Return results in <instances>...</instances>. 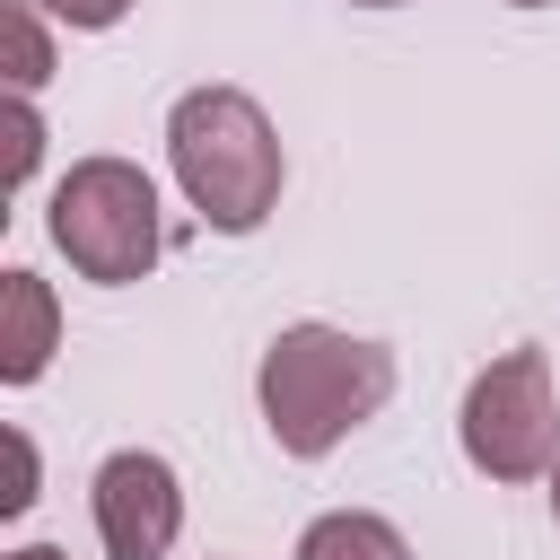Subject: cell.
<instances>
[{
  "mask_svg": "<svg viewBox=\"0 0 560 560\" xmlns=\"http://www.w3.org/2000/svg\"><path fill=\"white\" fill-rule=\"evenodd\" d=\"M385 394H394V350L368 332H341V324H280L262 368H254L262 429L298 464L332 455L359 420L385 411Z\"/></svg>",
  "mask_w": 560,
  "mask_h": 560,
  "instance_id": "1",
  "label": "cell"
},
{
  "mask_svg": "<svg viewBox=\"0 0 560 560\" xmlns=\"http://www.w3.org/2000/svg\"><path fill=\"white\" fill-rule=\"evenodd\" d=\"M166 166L184 184V201L201 210V228L219 236H254L280 210V131L245 88H192L166 114Z\"/></svg>",
  "mask_w": 560,
  "mask_h": 560,
  "instance_id": "2",
  "label": "cell"
},
{
  "mask_svg": "<svg viewBox=\"0 0 560 560\" xmlns=\"http://www.w3.org/2000/svg\"><path fill=\"white\" fill-rule=\"evenodd\" d=\"M44 228H52V245L70 254V271H79V280H105V289L149 280L158 254H166L158 184H149L131 158H79V166L52 184Z\"/></svg>",
  "mask_w": 560,
  "mask_h": 560,
  "instance_id": "3",
  "label": "cell"
},
{
  "mask_svg": "<svg viewBox=\"0 0 560 560\" xmlns=\"http://www.w3.org/2000/svg\"><path fill=\"white\" fill-rule=\"evenodd\" d=\"M455 438H464V464H472L481 481H542V472H551V455H560L551 350H534V341L499 350V359L464 385Z\"/></svg>",
  "mask_w": 560,
  "mask_h": 560,
  "instance_id": "4",
  "label": "cell"
},
{
  "mask_svg": "<svg viewBox=\"0 0 560 560\" xmlns=\"http://www.w3.org/2000/svg\"><path fill=\"white\" fill-rule=\"evenodd\" d=\"M88 508H96V542H105V560H166L175 534H184V481H175V464L149 455V446L105 455Z\"/></svg>",
  "mask_w": 560,
  "mask_h": 560,
  "instance_id": "5",
  "label": "cell"
},
{
  "mask_svg": "<svg viewBox=\"0 0 560 560\" xmlns=\"http://www.w3.org/2000/svg\"><path fill=\"white\" fill-rule=\"evenodd\" d=\"M61 350V306H52V280H35L26 262L0 271V385H35Z\"/></svg>",
  "mask_w": 560,
  "mask_h": 560,
  "instance_id": "6",
  "label": "cell"
},
{
  "mask_svg": "<svg viewBox=\"0 0 560 560\" xmlns=\"http://www.w3.org/2000/svg\"><path fill=\"white\" fill-rule=\"evenodd\" d=\"M298 560H411V542L376 508H332L298 534Z\"/></svg>",
  "mask_w": 560,
  "mask_h": 560,
  "instance_id": "7",
  "label": "cell"
},
{
  "mask_svg": "<svg viewBox=\"0 0 560 560\" xmlns=\"http://www.w3.org/2000/svg\"><path fill=\"white\" fill-rule=\"evenodd\" d=\"M44 79H52V35H44V9L18 0V9H9V88L35 96Z\"/></svg>",
  "mask_w": 560,
  "mask_h": 560,
  "instance_id": "8",
  "label": "cell"
},
{
  "mask_svg": "<svg viewBox=\"0 0 560 560\" xmlns=\"http://www.w3.org/2000/svg\"><path fill=\"white\" fill-rule=\"evenodd\" d=\"M44 158V122H35V96H9V184H26Z\"/></svg>",
  "mask_w": 560,
  "mask_h": 560,
  "instance_id": "9",
  "label": "cell"
},
{
  "mask_svg": "<svg viewBox=\"0 0 560 560\" xmlns=\"http://www.w3.org/2000/svg\"><path fill=\"white\" fill-rule=\"evenodd\" d=\"M52 26H70V35H105V26H122L131 18V0H35Z\"/></svg>",
  "mask_w": 560,
  "mask_h": 560,
  "instance_id": "10",
  "label": "cell"
},
{
  "mask_svg": "<svg viewBox=\"0 0 560 560\" xmlns=\"http://www.w3.org/2000/svg\"><path fill=\"white\" fill-rule=\"evenodd\" d=\"M35 508V446L26 429H9V490H0V516H26Z\"/></svg>",
  "mask_w": 560,
  "mask_h": 560,
  "instance_id": "11",
  "label": "cell"
},
{
  "mask_svg": "<svg viewBox=\"0 0 560 560\" xmlns=\"http://www.w3.org/2000/svg\"><path fill=\"white\" fill-rule=\"evenodd\" d=\"M9 560H70V551H52V542H26V551H9Z\"/></svg>",
  "mask_w": 560,
  "mask_h": 560,
  "instance_id": "12",
  "label": "cell"
},
{
  "mask_svg": "<svg viewBox=\"0 0 560 560\" xmlns=\"http://www.w3.org/2000/svg\"><path fill=\"white\" fill-rule=\"evenodd\" d=\"M542 481H551V525H560V455H551V472H542Z\"/></svg>",
  "mask_w": 560,
  "mask_h": 560,
  "instance_id": "13",
  "label": "cell"
},
{
  "mask_svg": "<svg viewBox=\"0 0 560 560\" xmlns=\"http://www.w3.org/2000/svg\"><path fill=\"white\" fill-rule=\"evenodd\" d=\"M508 9H551V0H508Z\"/></svg>",
  "mask_w": 560,
  "mask_h": 560,
  "instance_id": "14",
  "label": "cell"
},
{
  "mask_svg": "<svg viewBox=\"0 0 560 560\" xmlns=\"http://www.w3.org/2000/svg\"><path fill=\"white\" fill-rule=\"evenodd\" d=\"M350 9H394V0H350Z\"/></svg>",
  "mask_w": 560,
  "mask_h": 560,
  "instance_id": "15",
  "label": "cell"
}]
</instances>
